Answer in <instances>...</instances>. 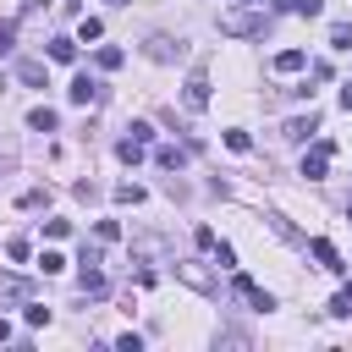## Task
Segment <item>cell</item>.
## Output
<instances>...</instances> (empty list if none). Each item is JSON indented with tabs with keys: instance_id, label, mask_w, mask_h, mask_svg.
I'll return each mask as SVG.
<instances>
[{
	"instance_id": "1",
	"label": "cell",
	"mask_w": 352,
	"mask_h": 352,
	"mask_svg": "<svg viewBox=\"0 0 352 352\" xmlns=\"http://www.w3.org/2000/svg\"><path fill=\"white\" fill-rule=\"evenodd\" d=\"M264 6H253V11H220V33H231V38H258L264 33Z\"/></svg>"
},
{
	"instance_id": "2",
	"label": "cell",
	"mask_w": 352,
	"mask_h": 352,
	"mask_svg": "<svg viewBox=\"0 0 352 352\" xmlns=\"http://www.w3.org/2000/svg\"><path fill=\"white\" fill-rule=\"evenodd\" d=\"M330 154H336V143H330V138H319V143L302 154V176H308V182H319V176H324V165H330Z\"/></svg>"
},
{
	"instance_id": "3",
	"label": "cell",
	"mask_w": 352,
	"mask_h": 352,
	"mask_svg": "<svg viewBox=\"0 0 352 352\" xmlns=\"http://www.w3.org/2000/svg\"><path fill=\"white\" fill-rule=\"evenodd\" d=\"M182 104H187V110H204V104H209V72H192V77H187Z\"/></svg>"
},
{
	"instance_id": "4",
	"label": "cell",
	"mask_w": 352,
	"mask_h": 352,
	"mask_svg": "<svg viewBox=\"0 0 352 352\" xmlns=\"http://www.w3.org/2000/svg\"><path fill=\"white\" fill-rule=\"evenodd\" d=\"M231 292H236L242 302H253V308H275V297H270V292H258L248 275H231Z\"/></svg>"
},
{
	"instance_id": "5",
	"label": "cell",
	"mask_w": 352,
	"mask_h": 352,
	"mask_svg": "<svg viewBox=\"0 0 352 352\" xmlns=\"http://www.w3.org/2000/svg\"><path fill=\"white\" fill-rule=\"evenodd\" d=\"M308 253H314V258H319V270H330V275H341V270H346V264H341V253H336L324 236H314V242H308Z\"/></svg>"
},
{
	"instance_id": "6",
	"label": "cell",
	"mask_w": 352,
	"mask_h": 352,
	"mask_svg": "<svg viewBox=\"0 0 352 352\" xmlns=\"http://www.w3.org/2000/svg\"><path fill=\"white\" fill-rule=\"evenodd\" d=\"M33 297V280H22V275H0V302H28Z\"/></svg>"
},
{
	"instance_id": "7",
	"label": "cell",
	"mask_w": 352,
	"mask_h": 352,
	"mask_svg": "<svg viewBox=\"0 0 352 352\" xmlns=\"http://www.w3.org/2000/svg\"><path fill=\"white\" fill-rule=\"evenodd\" d=\"M66 99H72V104H94V99H99V82H94L88 72H82V77H72V88H66Z\"/></svg>"
},
{
	"instance_id": "8",
	"label": "cell",
	"mask_w": 352,
	"mask_h": 352,
	"mask_svg": "<svg viewBox=\"0 0 352 352\" xmlns=\"http://www.w3.org/2000/svg\"><path fill=\"white\" fill-rule=\"evenodd\" d=\"M16 77H22V82H33V88H50V72H44V60H16Z\"/></svg>"
},
{
	"instance_id": "9",
	"label": "cell",
	"mask_w": 352,
	"mask_h": 352,
	"mask_svg": "<svg viewBox=\"0 0 352 352\" xmlns=\"http://www.w3.org/2000/svg\"><path fill=\"white\" fill-rule=\"evenodd\" d=\"M308 132H319V116H314V110L297 116V121H286V138H292V143H308Z\"/></svg>"
},
{
	"instance_id": "10",
	"label": "cell",
	"mask_w": 352,
	"mask_h": 352,
	"mask_svg": "<svg viewBox=\"0 0 352 352\" xmlns=\"http://www.w3.org/2000/svg\"><path fill=\"white\" fill-rule=\"evenodd\" d=\"M148 55H154V60H176V55H182V44H170L165 33H154V38H148Z\"/></svg>"
},
{
	"instance_id": "11",
	"label": "cell",
	"mask_w": 352,
	"mask_h": 352,
	"mask_svg": "<svg viewBox=\"0 0 352 352\" xmlns=\"http://www.w3.org/2000/svg\"><path fill=\"white\" fill-rule=\"evenodd\" d=\"M28 126H33V132H55V110H50V104H33V110H28Z\"/></svg>"
},
{
	"instance_id": "12",
	"label": "cell",
	"mask_w": 352,
	"mask_h": 352,
	"mask_svg": "<svg viewBox=\"0 0 352 352\" xmlns=\"http://www.w3.org/2000/svg\"><path fill=\"white\" fill-rule=\"evenodd\" d=\"M110 286H104V275L94 270V264H82V297H104Z\"/></svg>"
},
{
	"instance_id": "13",
	"label": "cell",
	"mask_w": 352,
	"mask_h": 352,
	"mask_svg": "<svg viewBox=\"0 0 352 352\" xmlns=\"http://www.w3.org/2000/svg\"><path fill=\"white\" fill-rule=\"evenodd\" d=\"M302 66H308L302 50H280V55H275V72H302Z\"/></svg>"
},
{
	"instance_id": "14",
	"label": "cell",
	"mask_w": 352,
	"mask_h": 352,
	"mask_svg": "<svg viewBox=\"0 0 352 352\" xmlns=\"http://www.w3.org/2000/svg\"><path fill=\"white\" fill-rule=\"evenodd\" d=\"M99 33H104V22H99V16H82V22H77V44H94Z\"/></svg>"
},
{
	"instance_id": "15",
	"label": "cell",
	"mask_w": 352,
	"mask_h": 352,
	"mask_svg": "<svg viewBox=\"0 0 352 352\" xmlns=\"http://www.w3.org/2000/svg\"><path fill=\"white\" fill-rule=\"evenodd\" d=\"M154 165H165V170H182V165H187V154H182V148H154Z\"/></svg>"
},
{
	"instance_id": "16",
	"label": "cell",
	"mask_w": 352,
	"mask_h": 352,
	"mask_svg": "<svg viewBox=\"0 0 352 352\" xmlns=\"http://www.w3.org/2000/svg\"><path fill=\"white\" fill-rule=\"evenodd\" d=\"M330 314H336V319H346V314H352V280H346V286L330 297Z\"/></svg>"
},
{
	"instance_id": "17",
	"label": "cell",
	"mask_w": 352,
	"mask_h": 352,
	"mask_svg": "<svg viewBox=\"0 0 352 352\" xmlns=\"http://www.w3.org/2000/svg\"><path fill=\"white\" fill-rule=\"evenodd\" d=\"M77 55V38H50V60H72Z\"/></svg>"
},
{
	"instance_id": "18",
	"label": "cell",
	"mask_w": 352,
	"mask_h": 352,
	"mask_svg": "<svg viewBox=\"0 0 352 352\" xmlns=\"http://www.w3.org/2000/svg\"><path fill=\"white\" fill-rule=\"evenodd\" d=\"M94 60H99V72H116V66H121V50H116V44H104Z\"/></svg>"
},
{
	"instance_id": "19",
	"label": "cell",
	"mask_w": 352,
	"mask_h": 352,
	"mask_svg": "<svg viewBox=\"0 0 352 352\" xmlns=\"http://www.w3.org/2000/svg\"><path fill=\"white\" fill-rule=\"evenodd\" d=\"M226 148H236V154H248V148H253V138H248L242 126H231V132H226Z\"/></svg>"
},
{
	"instance_id": "20",
	"label": "cell",
	"mask_w": 352,
	"mask_h": 352,
	"mask_svg": "<svg viewBox=\"0 0 352 352\" xmlns=\"http://www.w3.org/2000/svg\"><path fill=\"white\" fill-rule=\"evenodd\" d=\"M116 154H121L126 165H138V160H143V143H132V138H121V143H116Z\"/></svg>"
},
{
	"instance_id": "21",
	"label": "cell",
	"mask_w": 352,
	"mask_h": 352,
	"mask_svg": "<svg viewBox=\"0 0 352 352\" xmlns=\"http://www.w3.org/2000/svg\"><path fill=\"white\" fill-rule=\"evenodd\" d=\"M116 204H143V187H138V182H121V187H116Z\"/></svg>"
},
{
	"instance_id": "22",
	"label": "cell",
	"mask_w": 352,
	"mask_h": 352,
	"mask_svg": "<svg viewBox=\"0 0 352 352\" xmlns=\"http://www.w3.org/2000/svg\"><path fill=\"white\" fill-rule=\"evenodd\" d=\"M44 204H50V187H28L22 192V209H44Z\"/></svg>"
},
{
	"instance_id": "23",
	"label": "cell",
	"mask_w": 352,
	"mask_h": 352,
	"mask_svg": "<svg viewBox=\"0 0 352 352\" xmlns=\"http://www.w3.org/2000/svg\"><path fill=\"white\" fill-rule=\"evenodd\" d=\"M38 270H44V275H60V270H66V258L50 248V253H38Z\"/></svg>"
},
{
	"instance_id": "24",
	"label": "cell",
	"mask_w": 352,
	"mask_h": 352,
	"mask_svg": "<svg viewBox=\"0 0 352 352\" xmlns=\"http://www.w3.org/2000/svg\"><path fill=\"white\" fill-rule=\"evenodd\" d=\"M330 44H336V50H352V22H336V28H330Z\"/></svg>"
},
{
	"instance_id": "25",
	"label": "cell",
	"mask_w": 352,
	"mask_h": 352,
	"mask_svg": "<svg viewBox=\"0 0 352 352\" xmlns=\"http://www.w3.org/2000/svg\"><path fill=\"white\" fill-rule=\"evenodd\" d=\"M126 132H132V143H143V148H148V143H154V126H148V121H132V126H126Z\"/></svg>"
},
{
	"instance_id": "26",
	"label": "cell",
	"mask_w": 352,
	"mask_h": 352,
	"mask_svg": "<svg viewBox=\"0 0 352 352\" xmlns=\"http://www.w3.org/2000/svg\"><path fill=\"white\" fill-rule=\"evenodd\" d=\"M286 6H292L297 16H319V11H324V0H286Z\"/></svg>"
},
{
	"instance_id": "27",
	"label": "cell",
	"mask_w": 352,
	"mask_h": 352,
	"mask_svg": "<svg viewBox=\"0 0 352 352\" xmlns=\"http://www.w3.org/2000/svg\"><path fill=\"white\" fill-rule=\"evenodd\" d=\"M6 258H16V264H22V258H28V236H11V242H6Z\"/></svg>"
},
{
	"instance_id": "28",
	"label": "cell",
	"mask_w": 352,
	"mask_h": 352,
	"mask_svg": "<svg viewBox=\"0 0 352 352\" xmlns=\"http://www.w3.org/2000/svg\"><path fill=\"white\" fill-rule=\"evenodd\" d=\"M214 264H220V270H236V253H231V248L220 242V248H214Z\"/></svg>"
},
{
	"instance_id": "29",
	"label": "cell",
	"mask_w": 352,
	"mask_h": 352,
	"mask_svg": "<svg viewBox=\"0 0 352 352\" xmlns=\"http://www.w3.org/2000/svg\"><path fill=\"white\" fill-rule=\"evenodd\" d=\"M11 38H16V22H0V55L11 50Z\"/></svg>"
},
{
	"instance_id": "30",
	"label": "cell",
	"mask_w": 352,
	"mask_h": 352,
	"mask_svg": "<svg viewBox=\"0 0 352 352\" xmlns=\"http://www.w3.org/2000/svg\"><path fill=\"white\" fill-rule=\"evenodd\" d=\"M0 341H11V319L6 314H0Z\"/></svg>"
},
{
	"instance_id": "31",
	"label": "cell",
	"mask_w": 352,
	"mask_h": 352,
	"mask_svg": "<svg viewBox=\"0 0 352 352\" xmlns=\"http://www.w3.org/2000/svg\"><path fill=\"white\" fill-rule=\"evenodd\" d=\"M253 6H270V0H253Z\"/></svg>"
},
{
	"instance_id": "32",
	"label": "cell",
	"mask_w": 352,
	"mask_h": 352,
	"mask_svg": "<svg viewBox=\"0 0 352 352\" xmlns=\"http://www.w3.org/2000/svg\"><path fill=\"white\" fill-rule=\"evenodd\" d=\"M110 6H126V0H110Z\"/></svg>"
}]
</instances>
